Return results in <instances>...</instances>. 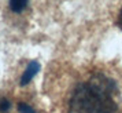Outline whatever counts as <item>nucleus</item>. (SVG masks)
<instances>
[{
    "instance_id": "3",
    "label": "nucleus",
    "mask_w": 122,
    "mask_h": 113,
    "mask_svg": "<svg viewBox=\"0 0 122 113\" xmlns=\"http://www.w3.org/2000/svg\"><path fill=\"white\" fill-rule=\"evenodd\" d=\"M29 0H10V8L14 12H22L26 6H28Z\"/></svg>"
},
{
    "instance_id": "2",
    "label": "nucleus",
    "mask_w": 122,
    "mask_h": 113,
    "mask_svg": "<svg viewBox=\"0 0 122 113\" xmlns=\"http://www.w3.org/2000/svg\"><path fill=\"white\" fill-rule=\"evenodd\" d=\"M39 70H40V63L37 62V61H32V62L28 65L26 70L23 72L22 77H21V85H26L28 84L29 81L36 76V73H37Z\"/></svg>"
},
{
    "instance_id": "6",
    "label": "nucleus",
    "mask_w": 122,
    "mask_h": 113,
    "mask_svg": "<svg viewBox=\"0 0 122 113\" xmlns=\"http://www.w3.org/2000/svg\"><path fill=\"white\" fill-rule=\"evenodd\" d=\"M118 26L122 29V8H121V11H119V14H118Z\"/></svg>"
},
{
    "instance_id": "1",
    "label": "nucleus",
    "mask_w": 122,
    "mask_h": 113,
    "mask_svg": "<svg viewBox=\"0 0 122 113\" xmlns=\"http://www.w3.org/2000/svg\"><path fill=\"white\" fill-rule=\"evenodd\" d=\"M70 113H121L122 77L99 70L80 80L69 101Z\"/></svg>"
},
{
    "instance_id": "5",
    "label": "nucleus",
    "mask_w": 122,
    "mask_h": 113,
    "mask_svg": "<svg viewBox=\"0 0 122 113\" xmlns=\"http://www.w3.org/2000/svg\"><path fill=\"white\" fill-rule=\"evenodd\" d=\"M11 107V103H10V101H7L6 98H3L1 101H0V112H7L8 109Z\"/></svg>"
},
{
    "instance_id": "4",
    "label": "nucleus",
    "mask_w": 122,
    "mask_h": 113,
    "mask_svg": "<svg viewBox=\"0 0 122 113\" xmlns=\"http://www.w3.org/2000/svg\"><path fill=\"white\" fill-rule=\"evenodd\" d=\"M18 110H19V113H36V110L33 107L26 105V103H23V102L18 105Z\"/></svg>"
}]
</instances>
